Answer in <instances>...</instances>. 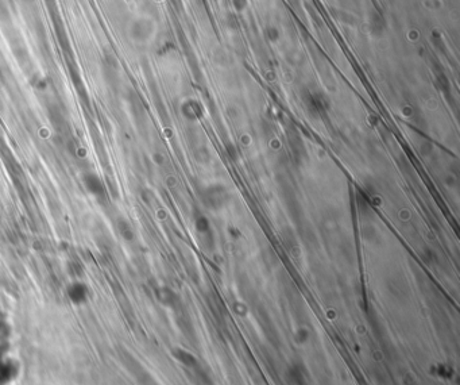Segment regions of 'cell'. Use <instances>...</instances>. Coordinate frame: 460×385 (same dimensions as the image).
I'll return each instance as SVG.
<instances>
[{"label": "cell", "mask_w": 460, "mask_h": 385, "mask_svg": "<svg viewBox=\"0 0 460 385\" xmlns=\"http://www.w3.org/2000/svg\"><path fill=\"white\" fill-rule=\"evenodd\" d=\"M15 372H16V369L11 362L0 363V385H4L11 381L14 378Z\"/></svg>", "instance_id": "cell-1"}]
</instances>
